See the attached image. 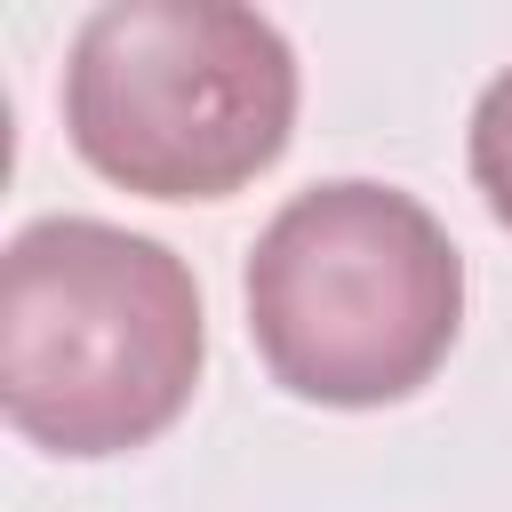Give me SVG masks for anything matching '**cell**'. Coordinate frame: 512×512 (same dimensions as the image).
Segmentation results:
<instances>
[{"label": "cell", "mask_w": 512, "mask_h": 512, "mask_svg": "<svg viewBox=\"0 0 512 512\" xmlns=\"http://www.w3.org/2000/svg\"><path fill=\"white\" fill-rule=\"evenodd\" d=\"M192 264L104 216H32L0 248V416L64 464L152 448L200 392Z\"/></svg>", "instance_id": "obj_1"}, {"label": "cell", "mask_w": 512, "mask_h": 512, "mask_svg": "<svg viewBox=\"0 0 512 512\" xmlns=\"http://www.w3.org/2000/svg\"><path fill=\"white\" fill-rule=\"evenodd\" d=\"M248 344L304 408H392L424 392L464 336V248L384 176L288 192L240 272Z\"/></svg>", "instance_id": "obj_2"}, {"label": "cell", "mask_w": 512, "mask_h": 512, "mask_svg": "<svg viewBox=\"0 0 512 512\" xmlns=\"http://www.w3.org/2000/svg\"><path fill=\"white\" fill-rule=\"evenodd\" d=\"M296 48L232 0H104L64 48L72 152L144 200H232L296 136Z\"/></svg>", "instance_id": "obj_3"}, {"label": "cell", "mask_w": 512, "mask_h": 512, "mask_svg": "<svg viewBox=\"0 0 512 512\" xmlns=\"http://www.w3.org/2000/svg\"><path fill=\"white\" fill-rule=\"evenodd\" d=\"M464 168H472L480 208L512 232V64L472 96V120H464Z\"/></svg>", "instance_id": "obj_4"}]
</instances>
